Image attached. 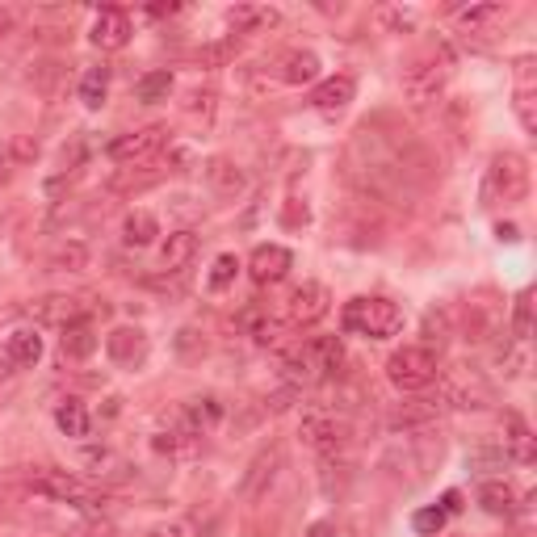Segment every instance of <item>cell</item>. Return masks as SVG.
Returning <instances> with one entry per match:
<instances>
[{
    "instance_id": "7",
    "label": "cell",
    "mask_w": 537,
    "mask_h": 537,
    "mask_svg": "<svg viewBox=\"0 0 537 537\" xmlns=\"http://www.w3.org/2000/svg\"><path fill=\"white\" fill-rule=\"evenodd\" d=\"M30 491L34 496H47V500H59V504H76L84 512H101L105 508V496H97V491L68 475V470H51V466H34V475H30Z\"/></svg>"
},
{
    "instance_id": "42",
    "label": "cell",
    "mask_w": 537,
    "mask_h": 537,
    "mask_svg": "<svg viewBox=\"0 0 537 537\" xmlns=\"http://www.w3.org/2000/svg\"><path fill=\"white\" fill-rule=\"evenodd\" d=\"M445 521H449V517H445V508H437V504H433V508H420L416 517H412L416 533H424V537H437V533L445 529Z\"/></svg>"
},
{
    "instance_id": "27",
    "label": "cell",
    "mask_w": 537,
    "mask_h": 537,
    "mask_svg": "<svg viewBox=\"0 0 537 537\" xmlns=\"http://www.w3.org/2000/svg\"><path fill=\"white\" fill-rule=\"evenodd\" d=\"M5 357H9V365L30 370V365H38V357H42V336L34 328H13L9 340H5Z\"/></svg>"
},
{
    "instance_id": "10",
    "label": "cell",
    "mask_w": 537,
    "mask_h": 537,
    "mask_svg": "<svg viewBox=\"0 0 537 537\" xmlns=\"http://www.w3.org/2000/svg\"><path fill=\"white\" fill-rule=\"evenodd\" d=\"M164 143H173V131H168L164 122H152V126H139V131H126L110 143V160L114 164H126V168H135V164H147V160H156L164 152Z\"/></svg>"
},
{
    "instance_id": "3",
    "label": "cell",
    "mask_w": 537,
    "mask_h": 537,
    "mask_svg": "<svg viewBox=\"0 0 537 537\" xmlns=\"http://www.w3.org/2000/svg\"><path fill=\"white\" fill-rule=\"evenodd\" d=\"M529 198V160L521 152H500L491 156L487 177H483V206H517Z\"/></svg>"
},
{
    "instance_id": "34",
    "label": "cell",
    "mask_w": 537,
    "mask_h": 537,
    "mask_svg": "<svg viewBox=\"0 0 537 537\" xmlns=\"http://www.w3.org/2000/svg\"><path fill=\"white\" fill-rule=\"evenodd\" d=\"M84 265H89V248L84 244H59L55 252H51V261H47V269L51 273H80Z\"/></svg>"
},
{
    "instance_id": "2",
    "label": "cell",
    "mask_w": 537,
    "mask_h": 537,
    "mask_svg": "<svg viewBox=\"0 0 537 537\" xmlns=\"http://www.w3.org/2000/svg\"><path fill=\"white\" fill-rule=\"evenodd\" d=\"M449 76H454V51H449L445 42L424 47L416 59H407V68H403V97L412 105L437 101L441 89L449 84Z\"/></svg>"
},
{
    "instance_id": "26",
    "label": "cell",
    "mask_w": 537,
    "mask_h": 537,
    "mask_svg": "<svg viewBox=\"0 0 537 537\" xmlns=\"http://www.w3.org/2000/svg\"><path fill=\"white\" fill-rule=\"evenodd\" d=\"M59 353L63 357H72V361H84V357H93L97 353V328H93V319H80V324H68L59 336Z\"/></svg>"
},
{
    "instance_id": "5",
    "label": "cell",
    "mask_w": 537,
    "mask_h": 537,
    "mask_svg": "<svg viewBox=\"0 0 537 537\" xmlns=\"http://www.w3.org/2000/svg\"><path fill=\"white\" fill-rule=\"evenodd\" d=\"M437 462H441V437L433 441L428 433H407L403 445L386 449L382 470H386L391 479H399V483H416V479H424Z\"/></svg>"
},
{
    "instance_id": "49",
    "label": "cell",
    "mask_w": 537,
    "mask_h": 537,
    "mask_svg": "<svg viewBox=\"0 0 537 537\" xmlns=\"http://www.w3.org/2000/svg\"><path fill=\"white\" fill-rule=\"evenodd\" d=\"M13 168H17L13 152H9V147H0V189H5V185L13 181Z\"/></svg>"
},
{
    "instance_id": "4",
    "label": "cell",
    "mask_w": 537,
    "mask_h": 537,
    "mask_svg": "<svg viewBox=\"0 0 537 537\" xmlns=\"http://www.w3.org/2000/svg\"><path fill=\"white\" fill-rule=\"evenodd\" d=\"M437 391L441 403L458 407V412H487L496 403V386L475 365H445V370H437Z\"/></svg>"
},
{
    "instance_id": "18",
    "label": "cell",
    "mask_w": 537,
    "mask_h": 537,
    "mask_svg": "<svg viewBox=\"0 0 537 537\" xmlns=\"http://www.w3.org/2000/svg\"><path fill=\"white\" fill-rule=\"evenodd\" d=\"M131 42V17L122 9H101L93 21V47L101 51H122Z\"/></svg>"
},
{
    "instance_id": "28",
    "label": "cell",
    "mask_w": 537,
    "mask_h": 537,
    "mask_svg": "<svg viewBox=\"0 0 537 537\" xmlns=\"http://www.w3.org/2000/svg\"><path fill=\"white\" fill-rule=\"evenodd\" d=\"M504 454L512 458V462H521V466H529L533 458H537V445H533V433H529V424L521 420V416H504Z\"/></svg>"
},
{
    "instance_id": "16",
    "label": "cell",
    "mask_w": 537,
    "mask_h": 537,
    "mask_svg": "<svg viewBox=\"0 0 537 537\" xmlns=\"http://www.w3.org/2000/svg\"><path fill=\"white\" fill-rule=\"evenodd\" d=\"M105 353H110L114 365H122V370H135V365L147 361V353H152V345H147V332L143 328H114L110 336H105Z\"/></svg>"
},
{
    "instance_id": "53",
    "label": "cell",
    "mask_w": 537,
    "mask_h": 537,
    "mask_svg": "<svg viewBox=\"0 0 537 537\" xmlns=\"http://www.w3.org/2000/svg\"><path fill=\"white\" fill-rule=\"evenodd\" d=\"M307 537H336V525H328V521H315V525L307 529Z\"/></svg>"
},
{
    "instance_id": "55",
    "label": "cell",
    "mask_w": 537,
    "mask_h": 537,
    "mask_svg": "<svg viewBox=\"0 0 537 537\" xmlns=\"http://www.w3.org/2000/svg\"><path fill=\"white\" fill-rule=\"evenodd\" d=\"M13 21H17V13H13V9H0V34H9Z\"/></svg>"
},
{
    "instance_id": "19",
    "label": "cell",
    "mask_w": 537,
    "mask_h": 537,
    "mask_svg": "<svg viewBox=\"0 0 537 537\" xmlns=\"http://www.w3.org/2000/svg\"><path fill=\"white\" fill-rule=\"evenodd\" d=\"M219 420H223V403L214 399V395L189 399V403H185V412H181V437H206Z\"/></svg>"
},
{
    "instance_id": "25",
    "label": "cell",
    "mask_w": 537,
    "mask_h": 537,
    "mask_svg": "<svg viewBox=\"0 0 537 537\" xmlns=\"http://www.w3.org/2000/svg\"><path fill=\"white\" fill-rule=\"evenodd\" d=\"M227 26H231L235 34L273 30V26H277V9H269V5H235V9H227Z\"/></svg>"
},
{
    "instance_id": "12",
    "label": "cell",
    "mask_w": 537,
    "mask_h": 537,
    "mask_svg": "<svg viewBox=\"0 0 537 537\" xmlns=\"http://www.w3.org/2000/svg\"><path fill=\"white\" fill-rule=\"evenodd\" d=\"M504 332V307L496 303V294H470L462 303V340L470 345H487Z\"/></svg>"
},
{
    "instance_id": "21",
    "label": "cell",
    "mask_w": 537,
    "mask_h": 537,
    "mask_svg": "<svg viewBox=\"0 0 537 537\" xmlns=\"http://www.w3.org/2000/svg\"><path fill=\"white\" fill-rule=\"evenodd\" d=\"M386 424L395 428V433H428V428L437 424V407L428 399H412V403H399L391 416H386Z\"/></svg>"
},
{
    "instance_id": "13",
    "label": "cell",
    "mask_w": 537,
    "mask_h": 537,
    "mask_svg": "<svg viewBox=\"0 0 537 537\" xmlns=\"http://www.w3.org/2000/svg\"><path fill=\"white\" fill-rule=\"evenodd\" d=\"M282 466H286V449L282 445H265L261 454H256L252 462H248V470H244V479H240V504H261L269 491H273V483H277V475H282Z\"/></svg>"
},
{
    "instance_id": "39",
    "label": "cell",
    "mask_w": 537,
    "mask_h": 537,
    "mask_svg": "<svg viewBox=\"0 0 537 537\" xmlns=\"http://www.w3.org/2000/svg\"><path fill=\"white\" fill-rule=\"evenodd\" d=\"M512 336H517V340L533 336V290L517 294V307H512Z\"/></svg>"
},
{
    "instance_id": "35",
    "label": "cell",
    "mask_w": 537,
    "mask_h": 537,
    "mask_svg": "<svg viewBox=\"0 0 537 537\" xmlns=\"http://www.w3.org/2000/svg\"><path fill=\"white\" fill-rule=\"evenodd\" d=\"M168 93H173V72H147L139 84H135V97L143 105H156V101H168Z\"/></svg>"
},
{
    "instance_id": "56",
    "label": "cell",
    "mask_w": 537,
    "mask_h": 537,
    "mask_svg": "<svg viewBox=\"0 0 537 537\" xmlns=\"http://www.w3.org/2000/svg\"><path fill=\"white\" fill-rule=\"evenodd\" d=\"M181 5H152V17H173Z\"/></svg>"
},
{
    "instance_id": "30",
    "label": "cell",
    "mask_w": 537,
    "mask_h": 537,
    "mask_svg": "<svg viewBox=\"0 0 537 537\" xmlns=\"http://www.w3.org/2000/svg\"><path fill=\"white\" fill-rule=\"evenodd\" d=\"M55 424H59L63 437H89V428H93V420H89V412H84L80 399H63L55 407Z\"/></svg>"
},
{
    "instance_id": "29",
    "label": "cell",
    "mask_w": 537,
    "mask_h": 537,
    "mask_svg": "<svg viewBox=\"0 0 537 537\" xmlns=\"http://www.w3.org/2000/svg\"><path fill=\"white\" fill-rule=\"evenodd\" d=\"M160 235V219L152 210H131L126 214V223H122V240L131 244V248H147Z\"/></svg>"
},
{
    "instance_id": "20",
    "label": "cell",
    "mask_w": 537,
    "mask_h": 537,
    "mask_svg": "<svg viewBox=\"0 0 537 537\" xmlns=\"http://www.w3.org/2000/svg\"><path fill=\"white\" fill-rule=\"evenodd\" d=\"M206 181H210V189L219 193V198H240L244 185H248L244 168L235 164L231 156H210L206 160Z\"/></svg>"
},
{
    "instance_id": "32",
    "label": "cell",
    "mask_w": 537,
    "mask_h": 537,
    "mask_svg": "<svg viewBox=\"0 0 537 537\" xmlns=\"http://www.w3.org/2000/svg\"><path fill=\"white\" fill-rule=\"evenodd\" d=\"M496 21H504V5H496V0H491V5H470L458 13V26L466 34H487Z\"/></svg>"
},
{
    "instance_id": "36",
    "label": "cell",
    "mask_w": 537,
    "mask_h": 537,
    "mask_svg": "<svg viewBox=\"0 0 537 537\" xmlns=\"http://www.w3.org/2000/svg\"><path fill=\"white\" fill-rule=\"evenodd\" d=\"M214 110H219V93H214V89H193V93L185 97V114H189L193 122L210 126V122H214Z\"/></svg>"
},
{
    "instance_id": "17",
    "label": "cell",
    "mask_w": 537,
    "mask_h": 537,
    "mask_svg": "<svg viewBox=\"0 0 537 537\" xmlns=\"http://www.w3.org/2000/svg\"><path fill=\"white\" fill-rule=\"evenodd\" d=\"M357 97V80L349 72H340V76H328V80H319L315 89H311V105L319 114H340L345 105Z\"/></svg>"
},
{
    "instance_id": "40",
    "label": "cell",
    "mask_w": 537,
    "mask_h": 537,
    "mask_svg": "<svg viewBox=\"0 0 537 537\" xmlns=\"http://www.w3.org/2000/svg\"><path fill=\"white\" fill-rule=\"evenodd\" d=\"M173 345H177V357H185V361H198V357L206 353V332L189 324V328H181V332H177Z\"/></svg>"
},
{
    "instance_id": "11",
    "label": "cell",
    "mask_w": 537,
    "mask_h": 537,
    "mask_svg": "<svg viewBox=\"0 0 537 537\" xmlns=\"http://www.w3.org/2000/svg\"><path fill=\"white\" fill-rule=\"evenodd\" d=\"M298 437H303L311 449H319L324 458H336L340 449L353 441V424L340 420L336 412H328V407H319V412H307L303 416V424H298Z\"/></svg>"
},
{
    "instance_id": "44",
    "label": "cell",
    "mask_w": 537,
    "mask_h": 537,
    "mask_svg": "<svg viewBox=\"0 0 537 537\" xmlns=\"http://www.w3.org/2000/svg\"><path fill=\"white\" fill-rule=\"evenodd\" d=\"M424 336H428V345H445V340H449V311H428ZM428 345H424V349H428Z\"/></svg>"
},
{
    "instance_id": "50",
    "label": "cell",
    "mask_w": 537,
    "mask_h": 537,
    "mask_svg": "<svg viewBox=\"0 0 537 537\" xmlns=\"http://www.w3.org/2000/svg\"><path fill=\"white\" fill-rule=\"evenodd\" d=\"M441 508H445V517L462 512V491H445V496H441Z\"/></svg>"
},
{
    "instance_id": "45",
    "label": "cell",
    "mask_w": 537,
    "mask_h": 537,
    "mask_svg": "<svg viewBox=\"0 0 537 537\" xmlns=\"http://www.w3.org/2000/svg\"><path fill=\"white\" fill-rule=\"evenodd\" d=\"M282 223H286V227H307V223H311V210L298 202V198H290V202L282 206Z\"/></svg>"
},
{
    "instance_id": "46",
    "label": "cell",
    "mask_w": 537,
    "mask_h": 537,
    "mask_svg": "<svg viewBox=\"0 0 537 537\" xmlns=\"http://www.w3.org/2000/svg\"><path fill=\"white\" fill-rule=\"evenodd\" d=\"M164 177V168H156V173H131V177H122V181H114V189H147V185H156Z\"/></svg>"
},
{
    "instance_id": "14",
    "label": "cell",
    "mask_w": 537,
    "mask_h": 537,
    "mask_svg": "<svg viewBox=\"0 0 537 537\" xmlns=\"http://www.w3.org/2000/svg\"><path fill=\"white\" fill-rule=\"evenodd\" d=\"M332 311V290L324 282H303L286 298V324L290 328H315Z\"/></svg>"
},
{
    "instance_id": "38",
    "label": "cell",
    "mask_w": 537,
    "mask_h": 537,
    "mask_svg": "<svg viewBox=\"0 0 537 537\" xmlns=\"http://www.w3.org/2000/svg\"><path fill=\"white\" fill-rule=\"evenodd\" d=\"M235 51H240V42H235V38L206 42V47L198 51V63H202V68H227V63L235 59Z\"/></svg>"
},
{
    "instance_id": "57",
    "label": "cell",
    "mask_w": 537,
    "mask_h": 537,
    "mask_svg": "<svg viewBox=\"0 0 537 537\" xmlns=\"http://www.w3.org/2000/svg\"><path fill=\"white\" fill-rule=\"evenodd\" d=\"M9 370V357H5V349H0V374H5Z\"/></svg>"
},
{
    "instance_id": "31",
    "label": "cell",
    "mask_w": 537,
    "mask_h": 537,
    "mask_svg": "<svg viewBox=\"0 0 537 537\" xmlns=\"http://www.w3.org/2000/svg\"><path fill=\"white\" fill-rule=\"evenodd\" d=\"M479 504H483V512H491V517H512V512H517V491H512L508 483H483Z\"/></svg>"
},
{
    "instance_id": "41",
    "label": "cell",
    "mask_w": 537,
    "mask_h": 537,
    "mask_svg": "<svg viewBox=\"0 0 537 537\" xmlns=\"http://www.w3.org/2000/svg\"><path fill=\"white\" fill-rule=\"evenodd\" d=\"M294 399H303V391L298 386H282V391H273V395H265V403H261V416H282L286 407H294Z\"/></svg>"
},
{
    "instance_id": "23",
    "label": "cell",
    "mask_w": 537,
    "mask_h": 537,
    "mask_svg": "<svg viewBox=\"0 0 537 537\" xmlns=\"http://www.w3.org/2000/svg\"><path fill=\"white\" fill-rule=\"evenodd\" d=\"M193 256H198V231H189V227L173 231L160 248V261H164L168 273H185L193 265Z\"/></svg>"
},
{
    "instance_id": "43",
    "label": "cell",
    "mask_w": 537,
    "mask_h": 537,
    "mask_svg": "<svg viewBox=\"0 0 537 537\" xmlns=\"http://www.w3.org/2000/svg\"><path fill=\"white\" fill-rule=\"evenodd\" d=\"M517 118L529 135L537 131V89H517Z\"/></svg>"
},
{
    "instance_id": "37",
    "label": "cell",
    "mask_w": 537,
    "mask_h": 537,
    "mask_svg": "<svg viewBox=\"0 0 537 537\" xmlns=\"http://www.w3.org/2000/svg\"><path fill=\"white\" fill-rule=\"evenodd\" d=\"M235 273H240V256L235 252H223V256H214V265H210V290L214 294H223L231 282H235Z\"/></svg>"
},
{
    "instance_id": "51",
    "label": "cell",
    "mask_w": 537,
    "mask_h": 537,
    "mask_svg": "<svg viewBox=\"0 0 537 537\" xmlns=\"http://www.w3.org/2000/svg\"><path fill=\"white\" fill-rule=\"evenodd\" d=\"M198 537H223V517H210L206 525H198Z\"/></svg>"
},
{
    "instance_id": "47",
    "label": "cell",
    "mask_w": 537,
    "mask_h": 537,
    "mask_svg": "<svg viewBox=\"0 0 537 537\" xmlns=\"http://www.w3.org/2000/svg\"><path fill=\"white\" fill-rule=\"evenodd\" d=\"M9 152H13L17 164H21V160H34V156H38V143H34V139H13Z\"/></svg>"
},
{
    "instance_id": "52",
    "label": "cell",
    "mask_w": 537,
    "mask_h": 537,
    "mask_svg": "<svg viewBox=\"0 0 537 537\" xmlns=\"http://www.w3.org/2000/svg\"><path fill=\"white\" fill-rule=\"evenodd\" d=\"M496 235H500V240H504V244H517V240H521V231H517V227H512V223H500V227H496Z\"/></svg>"
},
{
    "instance_id": "1",
    "label": "cell",
    "mask_w": 537,
    "mask_h": 537,
    "mask_svg": "<svg viewBox=\"0 0 537 537\" xmlns=\"http://www.w3.org/2000/svg\"><path fill=\"white\" fill-rule=\"evenodd\" d=\"M340 361H345V349H340L336 336H315V340H303L282 353V374L290 386H315V382H328L340 374Z\"/></svg>"
},
{
    "instance_id": "48",
    "label": "cell",
    "mask_w": 537,
    "mask_h": 537,
    "mask_svg": "<svg viewBox=\"0 0 537 537\" xmlns=\"http://www.w3.org/2000/svg\"><path fill=\"white\" fill-rule=\"evenodd\" d=\"M72 537H114V525L110 521H89L84 529H76Z\"/></svg>"
},
{
    "instance_id": "6",
    "label": "cell",
    "mask_w": 537,
    "mask_h": 537,
    "mask_svg": "<svg viewBox=\"0 0 537 537\" xmlns=\"http://www.w3.org/2000/svg\"><path fill=\"white\" fill-rule=\"evenodd\" d=\"M345 332L353 336H370V340H386L403 332V311L391 298H353L345 303Z\"/></svg>"
},
{
    "instance_id": "24",
    "label": "cell",
    "mask_w": 537,
    "mask_h": 537,
    "mask_svg": "<svg viewBox=\"0 0 537 537\" xmlns=\"http://www.w3.org/2000/svg\"><path fill=\"white\" fill-rule=\"evenodd\" d=\"M240 328L256 340V345H277V340H282V324H277V319L269 315V307L265 303H252V307H244L240 311Z\"/></svg>"
},
{
    "instance_id": "33",
    "label": "cell",
    "mask_w": 537,
    "mask_h": 537,
    "mask_svg": "<svg viewBox=\"0 0 537 537\" xmlns=\"http://www.w3.org/2000/svg\"><path fill=\"white\" fill-rule=\"evenodd\" d=\"M105 93H110V68H89V72H84V80H80V101L89 105V110H101Z\"/></svg>"
},
{
    "instance_id": "9",
    "label": "cell",
    "mask_w": 537,
    "mask_h": 537,
    "mask_svg": "<svg viewBox=\"0 0 537 537\" xmlns=\"http://www.w3.org/2000/svg\"><path fill=\"white\" fill-rule=\"evenodd\" d=\"M105 315L110 307L105 303H89L84 294H42L30 303V315L38 319V324H47V328H68V324H80V319H89V315Z\"/></svg>"
},
{
    "instance_id": "22",
    "label": "cell",
    "mask_w": 537,
    "mask_h": 537,
    "mask_svg": "<svg viewBox=\"0 0 537 537\" xmlns=\"http://www.w3.org/2000/svg\"><path fill=\"white\" fill-rule=\"evenodd\" d=\"M273 76L282 84H311L319 80V55L315 51H286L273 59Z\"/></svg>"
},
{
    "instance_id": "15",
    "label": "cell",
    "mask_w": 537,
    "mask_h": 537,
    "mask_svg": "<svg viewBox=\"0 0 537 537\" xmlns=\"http://www.w3.org/2000/svg\"><path fill=\"white\" fill-rule=\"evenodd\" d=\"M290 269H294V256H290V248H282V244H256L252 256H248V277H252L256 286L282 282Z\"/></svg>"
},
{
    "instance_id": "8",
    "label": "cell",
    "mask_w": 537,
    "mask_h": 537,
    "mask_svg": "<svg viewBox=\"0 0 537 537\" xmlns=\"http://www.w3.org/2000/svg\"><path fill=\"white\" fill-rule=\"evenodd\" d=\"M437 370H441L437 353L424 345H403L386 357V378H391V386H399V391H424V386L437 382Z\"/></svg>"
},
{
    "instance_id": "54",
    "label": "cell",
    "mask_w": 537,
    "mask_h": 537,
    "mask_svg": "<svg viewBox=\"0 0 537 537\" xmlns=\"http://www.w3.org/2000/svg\"><path fill=\"white\" fill-rule=\"evenodd\" d=\"M147 537H185V533H181V525H156Z\"/></svg>"
}]
</instances>
